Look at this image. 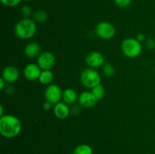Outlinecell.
<instances>
[{"label":"cell","mask_w":155,"mask_h":154,"mask_svg":"<svg viewBox=\"0 0 155 154\" xmlns=\"http://www.w3.org/2000/svg\"><path fill=\"white\" fill-rule=\"evenodd\" d=\"M80 80L83 85L88 88H94L101 84V78L99 72L93 68H86L82 71L80 74Z\"/></svg>","instance_id":"277c9868"},{"label":"cell","mask_w":155,"mask_h":154,"mask_svg":"<svg viewBox=\"0 0 155 154\" xmlns=\"http://www.w3.org/2000/svg\"><path fill=\"white\" fill-rule=\"evenodd\" d=\"M91 91L93 93V95H95V98L98 100L101 99V98H104V94H105V91H104V88L103 87V85H101V84L95 86L94 88H92Z\"/></svg>","instance_id":"ac0fdd59"},{"label":"cell","mask_w":155,"mask_h":154,"mask_svg":"<svg viewBox=\"0 0 155 154\" xmlns=\"http://www.w3.org/2000/svg\"><path fill=\"white\" fill-rule=\"evenodd\" d=\"M26 1H32V0H26Z\"/></svg>","instance_id":"83f0119b"},{"label":"cell","mask_w":155,"mask_h":154,"mask_svg":"<svg viewBox=\"0 0 155 154\" xmlns=\"http://www.w3.org/2000/svg\"><path fill=\"white\" fill-rule=\"evenodd\" d=\"M62 100L67 104H73L78 100V95L74 89L67 88L63 91Z\"/></svg>","instance_id":"5bb4252c"},{"label":"cell","mask_w":155,"mask_h":154,"mask_svg":"<svg viewBox=\"0 0 155 154\" xmlns=\"http://www.w3.org/2000/svg\"><path fill=\"white\" fill-rule=\"evenodd\" d=\"M23 72H24V77L30 81H35L36 79H39L41 72H42V69L39 67L37 63H31L26 65Z\"/></svg>","instance_id":"30bf717a"},{"label":"cell","mask_w":155,"mask_h":154,"mask_svg":"<svg viewBox=\"0 0 155 154\" xmlns=\"http://www.w3.org/2000/svg\"><path fill=\"white\" fill-rule=\"evenodd\" d=\"M85 61L89 67L96 69L104 66L105 63V59L101 53L95 51H91L86 55Z\"/></svg>","instance_id":"ba28073f"},{"label":"cell","mask_w":155,"mask_h":154,"mask_svg":"<svg viewBox=\"0 0 155 154\" xmlns=\"http://www.w3.org/2000/svg\"><path fill=\"white\" fill-rule=\"evenodd\" d=\"M98 100L97 99L92 91H83L78 97L79 104L81 107L86 108H91L95 107Z\"/></svg>","instance_id":"9c48e42d"},{"label":"cell","mask_w":155,"mask_h":154,"mask_svg":"<svg viewBox=\"0 0 155 154\" xmlns=\"http://www.w3.org/2000/svg\"><path fill=\"white\" fill-rule=\"evenodd\" d=\"M54 113L57 118L60 119H64L71 113V109L68 107V104L64 102H59L54 105Z\"/></svg>","instance_id":"7c38bea8"},{"label":"cell","mask_w":155,"mask_h":154,"mask_svg":"<svg viewBox=\"0 0 155 154\" xmlns=\"http://www.w3.org/2000/svg\"><path fill=\"white\" fill-rule=\"evenodd\" d=\"M20 75L19 70L14 66H8L3 69L2 77L7 83H13L18 79Z\"/></svg>","instance_id":"8fae6325"},{"label":"cell","mask_w":155,"mask_h":154,"mask_svg":"<svg viewBox=\"0 0 155 154\" xmlns=\"http://www.w3.org/2000/svg\"><path fill=\"white\" fill-rule=\"evenodd\" d=\"M102 71L104 75L107 77L112 76L115 73V69L111 63H104Z\"/></svg>","instance_id":"d6986e66"},{"label":"cell","mask_w":155,"mask_h":154,"mask_svg":"<svg viewBox=\"0 0 155 154\" xmlns=\"http://www.w3.org/2000/svg\"><path fill=\"white\" fill-rule=\"evenodd\" d=\"M22 0H0L2 3L4 5L8 6V7H15L17 6L18 4L21 3Z\"/></svg>","instance_id":"ffe728a7"},{"label":"cell","mask_w":155,"mask_h":154,"mask_svg":"<svg viewBox=\"0 0 155 154\" xmlns=\"http://www.w3.org/2000/svg\"><path fill=\"white\" fill-rule=\"evenodd\" d=\"M21 131V121L12 115H4L0 118V133L6 138H13Z\"/></svg>","instance_id":"6da1fadb"},{"label":"cell","mask_w":155,"mask_h":154,"mask_svg":"<svg viewBox=\"0 0 155 154\" xmlns=\"http://www.w3.org/2000/svg\"><path fill=\"white\" fill-rule=\"evenodd\" d=\"M73 154H93V150L89 145L83 143L74 149Z\"/></svg>","instance_id":"2e32d148"},{"label":"cell","mask_w":155,"mask_h":154,"mask_svg":"<svg viewBox=\"0 0 155 154\" xmlns=\"http://www.w3.org/2000/svg\"><path fill=\"white\" fill-rule=\"evenodd\" d=\"M36 23L30 18H24L16 24L15 34L21 39H28L34 36L36 33Z\"/></svg>","instance_id":"7a4b0ae2"},{"label":"cell","mask_w":155,"mask_h":154,"mask_svg":"<svg viewBox=\"0 0 155 154\" xmlns=\"http://www.w3.org/2000/svg\"><path fill=\"white\" fill-rule=\"evenodd\" d=\"M95 34L101 39L108 40L115 36L116 30L110 23L102 21L98 23L95 27Z\"/></svg>","instance_id":"5b68a950"},{"label":"cell","mask_w":155,"mask_h":154,"mask_svg":"<svg viewBox=\"0 0 155 154\" xmlns=\"http://www.w3.org/2000/svg\"><path fill=\"white\" fill-rule=\"evenodd\" d=\"M147 47L149 49H151V48H155V40L153 39H149L148 41H147Z\"/></svg>","instance_id":"603a6c76"},{"label":"cell","mask_w":155,"mask_h":154,"mask_svg":"<svg viewBox=\"0 0 155 154\" xmlns=\"http://www.w3.org/2000/svg\"><path fill=\"white\" fill-rule=\"evenodd\" d=\"M48 15L46 11L43 10H38L33 14V20L36 23L42 24L48 20Z\"/></svg>","instance_id":"e0dca14e"},{"label":"cell","mask_w":155,"mask_h":154,"mask_svg":"<svg viewBox=\"0 0 155 154\" xmlns=\"http://www.w3.org/2000/svg\"><path fill=\"white\" fill-rule=\"evenodd\" d=\"M3 113H4V110H3V106L0 105V116H4V115H3Z\"/></svg>","instance_id":"4316f807"},{"label":"cell","mask_w":155,"mask_h":154,"mask_svg":"<svg viewBox=\"0 0 155 154\" xmlns=\"http://www.w3.org/2000/svg\"><path fill=\"white\" fill-rule=\"evenodd\" d=\"M54 74L51 70H42L39 78V82L43 85H48L52 82Z\"/></svg>","instance_id":"9a60e30c"},{"label":"cell","mask_w":155,"mask_h":154,"mask_svg":"<svg viewBox=\"0 0 155 154\" xmlns=\"http://www.w3.org/2000/svg\"><path fill=\"white\" fill-rule=\"evenodd\" d=\"M5 83L6 82L5 81L4 79H3L2 77H1V78H0V89H1V90H2V89L5 88Z\"/></svg>","instance_id":"484cf974"},{"label":"cell","mask_w":155,"mask_h":154,"mask_svg":"<svg viewBox=\"0 0 155 154\" xmlns=\"http://www.w3.org/2000/svg\"><path fill=\"white\" fill-rule=\"evenodd\" d=\"M115 3L117 6L120 8H127L131 3L132 0H114Z\"/></svg>","instance_id":"7402d4cb"},{"label":"cell","mask_w":155,"mask_h":154,"mask_svg":"<svg viewBox=\"0 0 155 154\" xmlns=\"http://www.w3.org/2000/svg\"><path fill=\"white\" fill-rule=\"evenodd\" d=\"M61 88L56 84H51L46 88L45 91V98L46 101L55 105L62 99Z\"/></svg>","instance_id":"52a82bcc"},{"label":"cell","mask_w":155,"mask_h":154,"mask_svg":"<svg viewBox=\"0 0 155 154\" xmlns=\"http://www.w3.org/2000/svg\"><path fill=\"white\" fill-rule=\"evenodd\" d=\"M56 58L51 51H43L37 58V64L42 70H51L55 65Z\"/></svg>","instance_id":"8992f818"},{"label":"cell","mask_w":155,"mask_h":154,"mask_svg":"<svg viewBox=\"0 0 155 154\" xmlns=\"http://www.w3.org/2000/svg\"><path fill=\"white\" fill-rule=\"evenodd\" d=\"M136 39H137L138 41H139L140 42H144V41H145V35L143 34V33H139V34H138L137 37H136Z\"/></svg>","instance_id":"d4e9b609"},{"label":"cell","mask_w":155,"mask_h":154,"mask_svg":"<svg viewBox=\"0 0 155 154\" xmlns=\"http://www.w3.org/2000/svg\"><path fill=\"white\" fill-rule=\"evenodd\" d=\"M51 105H52V104H51L50 102H48V101H45V102L43 104L44 110H51Z\"/></svg>","instance_id":"cb8c5ba5"},{"label":"cell","mask_w":155,"mask_h":154,"mask_svg":"<svg viewBox=\"0 0 155 154\" xmlns=\"http://www.w3.org/2000/svg\"><path fill=\"white\" fill-rule=\"evenodd\" d=\"M41 53H42L41 45L36 42H30L27 44L24 48V54L27 57H30V58L39 57Z\"/></svg>","instance_id":"4fadbf2b"},{"label":"cell","mask_w":155,"mask_h":154,"mask_svg":"<svg viewBox=\"0 0 155 154\" xmlns=\"http://www.w3.org/2000/svg\"><path fill=\"white\" fill-rule=\"evenodd\" d=\"M21 14L24 18H29L32 14V9L29 5H24L21 8Z\"/></svg>","instance_id":"44dd1931"},{"label":"cell","mask_w":155,"mask_h":154,"mask_svg":"<svg viewBox=\"0 0 155 154\" xmlns=\"http://www.w3.org/2000/svg\"><path fill=\"white\" fill-rule=\"evenodd\" d=\"M121 50L126 57L134 58L142 53V42L134 38H127L121 43Z\"/></svg>","instance_id":"3957f363"}]
</instances>
